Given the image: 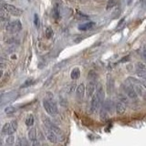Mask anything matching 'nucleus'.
<instances>
[{"mask_svg":"<svg viewBox=\"0 0 146 146\" xmlns=\"http://www.w3.org/2000/svg\"><path fill=\"white\" fill-rule=\"evenodd\" d=\"M16 111V108L14 106H7L5 108V112L7 114H13Z\"/></svg>","mask_w":146,"mask_h":146,"instance_id":"nucleus-23","label":"nucleus"},{"mask_svg":"<svg viewBox=\"0 0 146 146\" xmlns=\"http://www.w3.org/2000/svg\"><path fill=\"white\" fill-rule=\"evenodd\" d=\"M116 5V0H110L108 5H107V9L111 8L112 7H114Z\"/></svg>","mask_w":146,"mask_h":146,"instance_id":"nucleus-28","label":"nucleus"},{"mask_svg":"<svg viewBox=\"0 0 146 146\" xmlns=\"http://www.w3.org/2000/svg\"><path fill=\"white\" fill-rule=\"evenodd\" d=\"M120 13H121L120 9L117 8V10H115V11H114V12L112 13V17H118L119 15H120Z\"/></svg>","mask_w":146,"mask_h":146,"instance_id":"nucleus-34","label":"nucleus"},{"mask_svg":"<svg viewBox=\"0 0 146 146\" xmlns=\"http://www.w3.org/2000/svg\"><path fill=\"white\" fill-rule=\"evenodd\" d=\"M16 146H24V140L21 139V138H18L17 140Z\"/></svg>","mask_w":146,"mask_h":146,"instance_id":"nucleus-31","label":"nucleus"},{"mask_svg":"<svg viewBox=\"0 0 146 146\" xmlns=\"http://www.w3.org/2000/svg\"><path fill=\"white\" fill-rule=\"evenodd\" d=\"M97 89L96 88V85H95V82L94 81H90L88 84H87L86 87V95L88 98H92L93 95L95 93V90Z\"/></svg>","mask_w":146,"mask_h":146,"instance_id":"nucleus-6","label":"nucleus"},{"mask_svg":"<svg viewBox=\"0 0 146 146\" xmlns=\"http://www.w3.org/2000/svg\"><path fill=\"white\" fill-rule=\"evenodd\" d=\"M14 143H15V137H14L13 135H8L7 138L6 139V145L7 146H12Z\"/></svg>","mask_w":146,"mask_h":146,"instance_id":"nucleus-19","label":"nucleus"},{"mask_svg":"<svg viewBox=\"0 0 146 146\" xmlns=\"http://www.w3.org/2000/svg\"><path fill=\"white\" fill-rule=\"evenodd\" d=\"M102 102H100V100L97 97V95H93V97L91 98V102H90V110L92 112H96L99 110L100 104Z\"/></svg>","mask_w":146,"mask_h":146,"instance_id":"nucleus-5","label":"nucleus"},{"mask_svg":"<svg viewBox=\"0 0 146 146\" xmlns=\"http://www.w3.org/2000/svg\"><path fill=\"white\" fill-rule=\"evenodd\" d=\"M126 109H127V105H126V102H122V100H119V102L116 103L115 105V110H116V112L118 114H123L125 111H126Z\"/></svg>","mask_w":146,"mask_h":146,"instance_id":"nucleus-9","label":"nucleus"},{"mask_svg":"<svg viewBox=\"0 0 146 146\" xmlns=\"http://www.w3.org/2000/svg\"><path fill=\"white\" fill-rule=\"evenodd\" d=\"M45 134H46V138L47 140L51 143H56L58 141V135L55 133V132L51 131L50 130L45 128Z\"/></svg>","mask_w":146,"mask_h":146,"instance_id":"nucleus-7","label":"nucleus"},{"mask_svg":"<svg viewBox=\"0 0 146 146\" xmlns=\"http://www.w3.org/2000/svg\"><path fill=\"white\" fill-rule=\"evenodd\" d=\"M93 25H94V23L93 22H88V23H84V24H80V26H79V29L80 30H81V31H85V30H88V29H91V27H93Z\"/></svg>","mask_w":146,"mask_h":146,"instance_id":"nucleus-15","label":"nucleus"},{"mask_svg":"<svg viewBox=\"0 0 146 146\" xmlns=\"http://www.w3.org/2000/svg\"><path fill=\"white\" fill-rule=\"evenodd\" d=\"M27 138H29V140L31 141H33L35 140L38 139V137H36V128H30L29 132H27Z\"/></svg>","mask_w":146,"mask_h":146,"instance_id":"nucleus-13","label":"nucleus"},{"mask_svg":"<svg viewBox=\"0 0 146 146\" xmlns=\"http://www.w3.org/2000/svg\"><path fill=\"white\" fill-rule=\"evenodd\" d=\"M107 87H108V91L110 93L112 91V90H113V88H114V83H113V80L112 79H109L108 78V80H107Z\"/></svg>","mask_w":146,"mask_h":146,"instance_id":"nucleus-22","label":"nucleus"},{"mask_svg":"<svg viewBox=\"0 0 146 146\" xmlns=\"http://www.w3.org/2000/svg\"><path fill=\"white\" fill-rule=\"evenodd\" d=\"M6 29L8 33L15 34V33H17L18 31H20L22 29V24L19 20H14V21H11V22L8 23V24L7 25Z\"/></svg>","mask_w":146,"mask_h":146,"instance_id":"nucleus-2","label":"nucleus"},{"mask_svg":"<svg viewBox=\"0 0 146 146\" xmlns=\"http://www.w3.org/2000/svg\"><path fill=\"white\" fill-rule=\"evenodd\" d=\"M17 97H18V94L17 92H14V91H12V92H9V93H7L5 95H2V97H1V106H5V105L12 102L13 100H15Z\"/></svg>","mask_w":146,"mask_h":146,"instance_id":"nucleus-4","label":"nucleus"},{"mask_svg":"<svg viewBox=\"0 0 146 146\" xmlns=\"http://www.w3.org/2000/svg\"><path fill=\"white\" fill-rule=\"evenodd\" d=\"M102 107L106 110L108 112H112V110L114 108V105H113V102L111 100H106L103 102V105Z\"/></svg>","mask_w":146,"mask_h":146,"instance_id":"nucleus-12","label":"nucleus"},{"mask_svg":"<svg viewBox=\"0 0 146 146\" xmlns=\"http://www.w3.org/2000/svg\"><path fill=\"white\" fill-rule=\"evenodd\" d=\"M32 84V80H27L24 84L22 85V88H25V87H27V86H30Z\"/></svg>","mask_w":146,"mask_h":146,"instance_id":"nucleus-32","label":"nucleus"},{"mask_svg":"<svg viewBox=\"0 0 146 146\" xmlns=\"http://www.w3.org/2000/svg\"><path fill=\"white\" fill-rule=\"evenodd\" d=\"M96 95H97V97L100 100V102H104V99H105V92H104V90L102 88V86L99 84L97 86V89H96Z\"/></svg>","mask_w":146,"mask_h":146,"instance_id":"nucleus-11","label":"nucleus"},{"mask_svg":"<svg viewBox=\"0 0 146 146\" xmlns=\"http://www.w3.org/2000/svg\"><path fill=\"white\" fill-rule=\"evenodd\" d=\"M39 17H38V16L36 15V14H35V16H34V24H35V26L36 27H38V26H39Z\"/></svg>","mask_w":146,"mask_h":146,"instance_id":"nucleus-29","label":"nucleus"},{"mask_svg":"<svg viewBox=\"0 0 146 146\" xmlns=\"http://www.w3.org/2000/svg\"><path fill=\"white\" fill-rule=\"evenodd\" d=\"M80 75V70L79 68H73L71 70V73H70V78L72 80H78L79 79V77Z\"/></svg>","mask_w":146,"mask_h":146,"instance_id":"nucleus-16","label":"nucleus"},{"mask_svg":"<svg viewBox=\"0 0 146 146\" xmlns=\"http://www.w3.org/2000/svg\"><path fill=\"white\" fill-rule=\"evenodd\" d=\"M141 83L144 87V89H146V79H141Z\"/></svg>","mask_w":146,"mask_h":146,"instance_id":"nucleus-35","label":"nucleus"},{"mask_svg":"<svg viewBox=\"0 0 146 146\" xmlns=\"http://www.w3.org/2000/svg\"><path fill=\"white\" fill-rule=\"evenodd\" d=\"M124 27H125V20L121 19L120 22H119V24L116 27V30H121V29H124Z\"/></svg>","mask_w":146,"mask_h":146,"instance_id":"nucleus-27","label":"nucleus"},{"mask_svg":"<svg viewBox=\"0 0 146 146\" xmlns=\"http://www.w3.org/2000/svg\"><path fill=\"white\" fill-rule=\"evenodd\" d=\"M2 8L5 9L8 14H10L12 16H15V17H19L23 14V10L18 7H16L12 6V5H9V4H3L2 5Z\"/></svg>","mask_w":146,"mask_h":146,"instance_id":"nucleus-3","label":"nucleus"},{"mask_svg":"<svg viewBox=\"0 0 146 146\" xmlns=\"http://www.w3.org/2000/svg\"><path fill=\"white\" fill-rule=\"evenodd\" d=\"M34 121H35L34 116L32 115V114H30V115H29L26 119V125L29 126V127H31L32 125L34 124Z\"/></svg>","mask_w":146,"mask_h":146,"instance_id":"nucleus-18","label":"nucleus"},{"mask_svg":"<svg viewBox=\"0 0 146 146\" xmlns=\"http://www.w3.org/2000/svg\"><path fill=\"white\" fill-rule=\"evenodd\" d=\"M43 123L45 125V128L50 130L51 131L55 132L58 136H60L61 138H63V132L62 131L59 129V127H58L57 125H55L54 123L50 121V119L48 117H43Z\"/></svg>","mask_w":146,"mask_h":146,"instance_id":"nucleus-1","label":"nucleus"},{"mask_svg":"<svg viewBox=\"0 0 146 146\" xmlns=\"http://www.w3.org/2000/svg\"><path fill=\"white\" fill-rule=\"evenodd\" d=\"M31 146H41L40 143H39V141L38 139H36L33 141H31Z\"/></svg>","mask_w":146,"mask_h":146,"instance_id":"nucleus-33","label":"nucleus"},{"mask_svg":"<svg viewBox=\"0 0 146 146\" xmlns=\"http://www.w3.org/2000/svg\"><path fill=\"white\" fill-rule=\"evenodd\" d=\"M45 36L47 38H51L53 36V29L50 27H48L45 31Z\"/></svg>","mask_w":146,"mask_h":146,"instance_id":"nucleus-20","label":"nucleus"},{"mask_svg":"<svg viewBox=\"0 0 146 146\" xmlns=\"http://www.w3.org/2000/svg\"><path fill=\"white\" fill-rule=\"evenodd\" d=\"M85 92H86V89H85V86L83 83L80 84L79 86L77 87V90H76V96L77 98L79 100H82L85 95Z\"/></svg>","mask_w":146,"mask_h":146,"instance_id":"nucleus-10","label":"nucleus"},{"mask_svg":"<svg viewBox=\"0 0 146 146\" xmlns=\"http://www.w3.org/2000/svg\"><path fill=\"white\" fill-rule=\"evenodd\" d=\"M9 125H10V122H7L6 124H4L3 128H2V133L7 135L8 131H9Z\"/></svg>","mask_w":146,"mask_h":146,"instance_id":"nucleus-25","label":"nucleus"},{"mask_svg":"<svg viewBox=\"0 0 146 146\" xmlns=\"http://www.w3.org/2000/svg\"><path fill=\"white\" fill-rule=\"evenodd\" d=\"M75 90H77V88H76V83L68 84V85L65 87V92H66L67 94H71Z\"/></svg>","mask_w":146,"mask_h":146,"instance_id":"nucleus-17","label":"nucleus"},{"mask_svg":"<svg viewBox=\"0 0 146 146\" xmlns=\"http://www.w3.org/2000/svg\"><path fill=\"white\" fill-rule=\"evenodd\" d=\"M9 19V15H8V13L5 10V9L2 8V10H1V20L2 21H7Z\"/></svg>","mask_w":146,"mask_h":146,"instance_id":"nucleus-21","label":"nucleus"},{"mask_svg":"<svg viewBox=\"0 0 146 146\" xmlns=\"http://www.w3.org/2000/svg\"><path fill=\"white\" fill-rule=\"evenodd\" d=\"M42 104H43V107L45 109V111H47V113L48 114V115H51V116H56L57 115V113L54 111L51 104H50L49 100L48 99H44Z\"/></svg>","mask_w":146,"mask_h":146,"instance_id":"nucleus-8","label":"nucleus"},{"mask_svg":"<svg viewBox=\"0 0 146 146\" xmlns=\"http://www.w3.org/2000/svg\"><path fill=\"white\" fill-rule=\"evenodd\" d=\"M137 68H138V70L146 72V63H141V62L137 63Z\"/></svg>","mask_w":146,"mask_h":146,"instance_id":"nucleus-26","label":"nucleus"},{"mask_svg":"<svg viewBox=\"0 0 146 146\" xmlns=\"http://www.w3.org/2000/svg\"><path fill=\"white\" fill-rule=\"evenodd\" d=\"M17 129V121H10V125H9V131H8V135H12Z\"/></svg>","mask_w":146,"mask_h":146,"instance_id":"nucleus-14","label":"nucleus"},{"mask_svg":"<svg viewBox=\"0 0 146 146\" xmlns=\"http://www.w3.org/2000/svg\"><path fill=\"white\" fill-rule=\"evenodd\" d=\"M52 15L55 18H58L59 17V14H58V9L57 7H54L53 10H52Z\"/></svg>","mask_w":146,"mask_h":146,"instance_id":"nucleus-30","label":"nucleus"},{"mask_svg":"<svg viewBox=\"0 0 146 146\" xmlns=\"http://www.w3.org/2000/svg\"><path fill=\"white\" fill-rule=\"evenodd\" d=\"M140 52H141L140 54H141V58H143V59L146 62V45H144L143 47L140 49Z\"/></svg>","mask_w":146,"mask_h":146,"instance_id":"nucleus-24","label":"nucleus"}]
</instances>
